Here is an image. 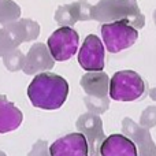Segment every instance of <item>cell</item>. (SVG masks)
I'll use <instances>...</instances> for the list:
<instances>
[{"label":"cell","mask_w":156,"mask_h":156,"mask_svg":"<svg viewBox=\"0 0 156 156\" xmlns=\"http://www.w3.org/2000/svg\"><path fill=\"white\" fill-rule=\"evenodd\" d=\"M27 96L34 107L41 110H58L69 96V83L63 77L54 73L37 74L27 88Z\"/></svg>","instance_id":"obj_1"},{"label":"cell","mask_w":156,"mask_h":156,"mask_svg":"<svg viewBox=\"0 0 156 156\" xmlns=\"http://www.w3.org/2000/svg\"><path fill=\"white\" fill-rule=\"evenodd\" d=\"M90 19L105 23L127 21L137 30L145 26V16L140 11L136 0H100L92 5Z\"/></svg>","instance_id":"obj_2"},{"label":"cell","mask_w":156,"mask_h":156,"mask_svg":"<svg viewBox=\"0 0 156 156\" xmlns=\"http://www.w3.org/2000/svg\"><path fill=\"white\" fill-rule=\"evenodd\" d=\"M40 36V25L32 19H18L0 29V58L18 48L22 43L34 41Z\"/></svg>","instance_id":"obj_3"},{"label":"cell","mask_w":156,"mask_h":156,"mask_svg":"<svg viewBox=\"0 0 156 156\" xmlns=\"http://www.w3.org/2000/svg\"><path fill=\"white\" fill-rule=\"evenodd\" d=\"M145 93V82L133 70L116 71L110 80L108 94L115 101H134Z\"/></svg>","instance_id":"obj_4"},{"label":"cell","mask_w":156,"mask_h":156,"mask_svg":"<svg viewBox=\"0 0 156 156\" xmlns=\"http://www.w3.org/2000/svg\"><path fill=\"white\" fill-rule=\"evenodd\" d=\"M101 37L111 54L127 49L137 41L138 32L127 21H115L101 25Z\"/></svg>","instance_id":"obj_5"},{"label":"cell","mask_w":156,"mask_h":156,"mask_svg":"<svg viewBox=\"0 0 156 156\" xmlns=\"http://www.w3.org/2000/svg\"><path fill=\"white\" fill-rule=\"evenodd\" d=\"M80 36L73 27L60 26L56 29L47 41L49 52L55 62H65L69 60L77 54Z\"/></svg>","instance_id":"obj_6"},{"label":"cell","mask_w":156,"mask_h":156,"mask_svg":"<svg viewBox=\"0 0 156 156\" xmlns=\"http://www.w3.org/2000/svg\"><path fill=\"white\" fill-rule=\"evenodd\" d=\"M76 126L78 132L82 133L88 141L89 156H100V147L105 140L101 118L93 112L82 114L77 119Z\"/></svg>","instance_id":"obj_7"},{"label":"cell","mask_w":156,"mask_h":156,"mask_svg":"<svg viewBox=\"0 0 156 156\" xmlns=\"http://www.w3.org/2000/svg\"><path fill=\"white\" fill-rule=\"evenodd\" d=\"M78 63L86 71H103L104 69V45L94 34L85 37L78 52Z\"/></svg>","instance_id":"obj_8"},{"label":"cell","mask_w":156,"mask_h":156,"mask_svg":"<svg viewBox=\"0 0 156 156\" xmlns=\"http://www.w3.org/2000/svg\"><path fill=\"white\" fill-rule=\"evenodd\" d=\"M55 66V59L52 58L48 47L44 43H36L32 45L26 55H25L23 62V70L27 76H34L37 73H44V71L51 70Z\"/></svg>","instance_id":"obj_9"},{"label":"cell","mask_w":156,"mask_h":156,"mask_svg":"<svg viewBox=\"0 0 156 156\" xmlns=\"http://www.w3.org/2000/svg\"><path fill=\"white\" fill-rule=\"evenodd\" d=\"M122 130L123 134L136 144L140 156H156V144L148 129L134 123L130 118H125L122 121Z\"/></svg>","instance_id":"obj_10"},{"label":"cell","mask_w":156,"mask_h":156,"mask_svg":"<svg viewBox=\"0 0 156 156\" xmlns=\"http://www.w3.org/2000/svg\"><path fill=\"white\" fill-rule=\"evenodd\" d=\"M51 156H89V145L82 133H70L49 147Z\"/></svg>","instance_id":"obj_11"},{"label":"cell","mask_w":156,"mask_h":156,"mask_svg":"<svg viewBox=\"0 0 156 156\" xmlns=\"http://www.w3.org/2000/svg\"><path fill=\"white\" fill-rule=\"evenodd\" d=\"M92 5L86 0H77L70 4H63L58 7L55 12V21L60 26L73 27L77 22H83L90 19Z\"/></svg>","instance_id":"obj_12"},{"label":"cell","mask_w":156,"mask_h":156,"mask_svg":"<svg viewBox=\"0 0 156 156\" xmlns=\"http://www.w3.org/2000/svg\"><path fill=\"white\" fill-rule=\"evenodd\" d=\"M101 156H138L136 144L125 134H111L100 147Z\"/></svg>","instance_id":"obj_13"},{"label":"cell","mask_w":156,"mask_h":156,"mask_svg":"<svg viewBox=\"0 0 156 156\" xmlns=\"http://www.w3.org/2000/svg\"><path fill=\"white\" fill-rule=\"evenodd\" d=\"M81 86L86 96L105 99L110 90V78L104 71H88L81 78Z\"/></svg>","instance_id":"obj_14"},{"label":"cell","mask_w":156,"mask_h":156,"mask_svg":"<svg viewBox=\"0 0 156 156\" xmlns=\"http://www.w3.org/2000/svg\"><path fill=\"white\" fill-rule=\"evenodd\" d=\"M23 121L21 110L8 101L4 94H0V134L18 129Z\"/></svg>","instance_id":"obj_15"},{"label":"cell","mask_w":156,"mask_h":156,"mask_svg":"<svg viewBox=\"0 0 156 156\" xmlns=\"http://www.w3.org/2000/svg\"><path fill=\"white\" fill-rule=\"evenodd\" d=\"M21 7L12 0H0V23L4 26L14 21H18Z\"/></svg>","instance_id":"obj_16"},{"label":"cell","mask_w":156,"mask_h":156,"mask_svg":"<svg viewBox=\"0 0 156 156\" xmlns=\"http://www.w3.org/2000/svg\"><path fill=\"white\" fill-rule=\"evenodd\" d=\"M3 62H4V66L7 67L8 71H19L23 67L25 55L18 48H15L3 56Z\"/></svg>","instance_id":"obj_17"},{"label":"cell","mask_w":156,"mask_h":156,"mask_svg":"<svg viewBox=\"0 0 156 156\" xmlns=\"http://www.w3.org/2000/svg\"><path fill=\"white\" fill-rule=\"evenodd\" d=\"M83 101H85V105L89 110V112H93L96 115L105 112L108 110V105H110V99L108 97H105V99H97V97L86 96L83 99Z\"/></svg>","instance_id":"obj_18"},{"label":"cell","mask_w":156,"mask_h":156,"mask_svg":"<svg viewBox=\"0 0 156 156\" xmlns=\"http://www.w3.org/2000/svg\"><path fill=\"white\" fill-rule=\"evenodd\" d=\"M140 126L145 127V129H152L156 126V107L151 105L147 110H144V112L140 116Z\"/></svg>","instance_id":"obj_19"},{"label":"cell","mask_w":156,"mask_h":156,"mask_svg":"<svg viewBox=\"0 0 156 156\" xmlns=\"http://www.w3.org/2000/svg\"><path fill=\"white\" fill-rule=\"evenodd\" d=\"M27 156H51L49 155V148H48L47 141L38 140L37 143L33 145L32 151L29 152V155Z\"/></svg>","instance_id":"obj_20"},{"label":"cell","mask_w":156,"mask_h":156,"mask_svg":"<svg viewBox=\"0 0 156 156\" xmlns=\"http://www.w3.org/2000/svg\"><path fill=\"white\" fill-rule=\"evenodd\" d=\"M149 96H151L152 100H156V88L155 89H151L149 90Z\"/></svg>","instance_id":"obj_21"},{"label":"cell","mask_w":156,"mask_h":156,"mask_svg":"<svg viewBox=\"0 0 156 156\" xmlns=\"http://www.w3.org/2000/svg\"><path fill=\"white\" fill-rule=\"evenodd\" d=\"M154 21H155V25H156V10H155V12H154Z\"/></svg>","instance_id":"obj_22"},{"label":"cell","mask_w":156,"mask_h":156,"mask_svg":"<svg viewBox=\"0 0 156 156\" xmlns=\"http://www.w3.org/2000/svg\"><path fill=\"white\" fill-rule=\"evenodd\" d=\"M0 156H7V155H5V154H4V152H3V151H0Z\"/></svg>","instance_id":"obj_23"}]
</instances>
